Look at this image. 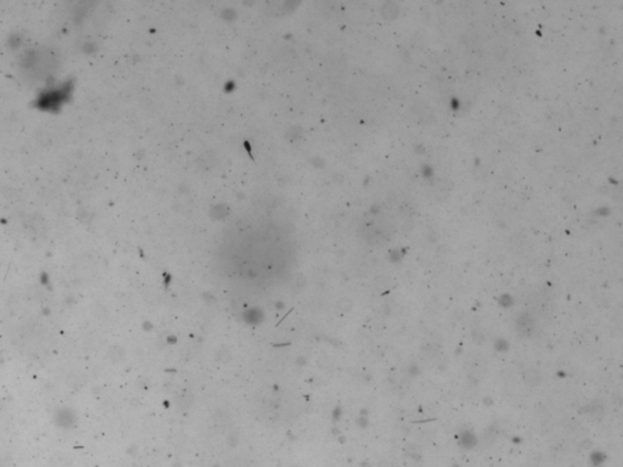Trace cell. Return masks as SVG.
Instances as JSON below:
<instances>
[{"mask_svg": "<svg viewBox=\"0 0 623 467\" xmlns=\"http://www.w3.org/2000/svg\"><path fill=\"white\" fill-rule=\"evenodd\" d=\"M71 92H72V84L70 82L45 89L37 99V106L40 110L56 111L65 102H68L71 97Z\"/></svg>", "mask_w": 623, "mask_h": 467, "instance_id": "6da1fadb", "label": "cell"}]
</instances>
